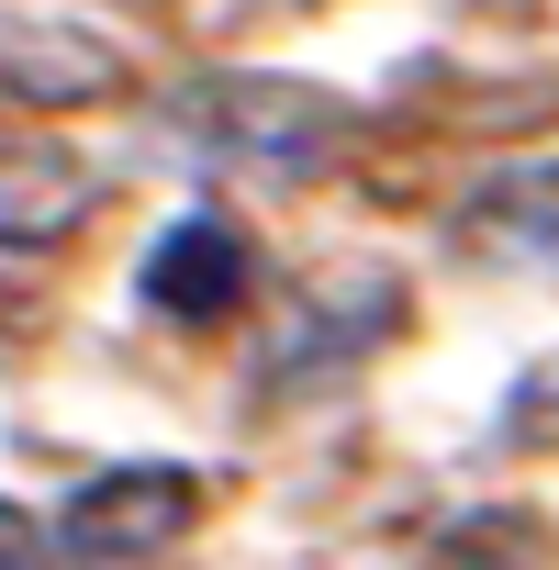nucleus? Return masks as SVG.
<instances>
[{"label": "nucleus", "mask_w": 559, "mask_h": 570, "mask_svg": "<svg viewBox=\"0 0 559 570\" xmlns=\"http://www.w3.org/2000/svg\"><path fill=\"white\" fill-rule=\"evenodd\" d=\"M168 135L202 168H235V179H314V168H336V146L359 135V112L336 90H314V79L213 68V79L168 90Z\"/></svg>", "instance_id": "obj_1"}, {"label": "nucleus", "mask_w": 559, "mask_h": 570, "mask_svg": "<svg viewBox=\"0 0 559 570\" xmlns=\"http://www.w3.org/2000/svg\"><path fill=\"white\" fill-rule=\"evenodd\" d=\"M124 90H135V57H124L112 23H90V12H0V112L57 124V112H101Z\"/></svg>", "instance_id": "obj_3"}, {"label": "nucleus", "mask_w": 559, "mask_h": 570, "mask_svg": "<svg viewBox=\"0 0 559 570\" xmlns=\"http://www.w3.org/2000/svg\"><path fill=\"white\" fill-rule=\"evenodd\" d=\"M90 202H101V179H90L79 146H57V135H0V246H12V257L68 246V235L90 224Z\"/></svg>", "instance_id": "obj_4"}, {"label": "nucleus", "mask_w": 559, "mask_h": 570, "mask_svg": "<svg viewBox=\"0 0 559 570\" xmlns=\"http://www.w3.org/2000/svg\"><path fill=\"white\" fill-rule=\"evenodd\" d=\"M46 559H57V525H35V514L0 503V570H46Z\"/></svg>", "instance_id": "obj_8"}, {"label": "nucleus", "mask_w": 559, "mask_h": 570, "mask_svg": "<svg viewBox=\"0 0 559 570\" xmlns=\"http://www.w3.org/2000/svg\"><path fill=\"white\" fill-rule=\"evenodd\" d=\"M246 279H257V257H246V235H235L224 213H179V224L146 246V303H157L168 325H224V314L246 303Z\"/></svg>", "instance_id": "obj_5"}, {"label": "nucleus", "mask_w": 559, "mask_h": 570, "mask_svg": "<svg viewBox=\"0 0 559 570\" xmlns=\"http://www.w3.org/2000/svg\"><path fill=\"white\" fill-rule=\"evenodd\" d=\"M190 525H202V470H179V459H124V470H101V481L68 492L57 559H79V570H146V559H168Z\"/></svg>", "instance_id": "obj_2"}, {"label": "nucleus", "mask_w": 559, "mask_h": 570, "mask_svg": "<svg viewBox=\"0 0 559 570\" xmlns=\"http://www.w3.org/2000/svg\"><path fill=\"white\" fill-rule=\"evenodd\" d=\"M470 246H492V257H559V157L492 179L470 202Z\"/></svg>", "instance_id": "obj_6"}, {"label": "nucleus", "mask_w": 559, "mask_h": 570, "mask_svg": "<svg viewBox=\"0 0 559 570\" xmlns=\"http://www.w3.org/2000/svg\"><path fill=\"white\" fill-rule=\"evenodd\" d=\"M503 436H514V448H559V358L514 381V403H503Z\"/></svg>", "instance_id": "obj_7"}]
</instances>
